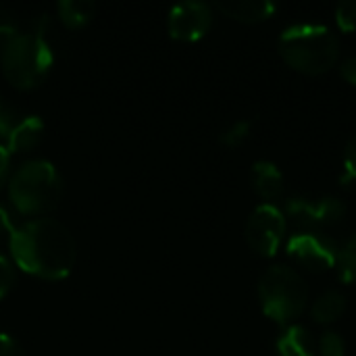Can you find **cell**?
<instances>
[{"instance_id":"cell-1","label":"cell","mask_w":356,"mask_h":356,"mask_svg":"<svg viewBox=\"0 0 356 356\" xmlns=\"http://www.w3.org/2000/svg\"><path fill=\"white\" fill-rule=\"evenodd\" d=\"M17 267L42 280H65L77 259L75 240L69 229L48 217L23 223L8 238Z\"/></svg>"},{"instance_id":"cell-2","label":"cell","mask_w":356,"mask_h":356,"mask_svg":"<svg viewBox=\"0 0 356 356\" xmlns=\"http://www.w3.org/2000/svg\"><path fill=\"white\" fill-rule=\"evenodd\" d=\"M277 48L290 67L309 75L330 71L340 54L336 33L327 25L315 23H300L284 29Z\"/></svg>"},{"instance_id":"cell-3","label":"cell","mask_w":356,"mask_h":356,"mask_svg":"<svg viewBox=\"0 0 356 356\" xmlns=\"http://www.w3.org/2000/svg\"><path fill=\"white\" fill-rule=\"evenodd\" d=\"M46 25L48 19L46 15H42L31 31L17 33L0 52L4 77L15 88L29 90L38 86L50 71L52 50L46 42Z\"/></svg>"},{"instance_id":"cell-4","label":"cell","mask_w":356,"mask_h":356,"mask_svg":"<svg viewBox=\"0 0 356 356\" xmlns=\"http://www.w3.org/2000/svg\"><path fill=\"white\" fill-rule=\"evenodd\" d=\"M8 196L23 215H42L52 211L63 196L58 171L48 161L23 163L8 181Z\"/></svg>"},{"instance_id":"cell-5","label":"cell","mask_w":356,"mask_h":356,"mask_svg":"<svg viewBox=\"0 0 356 356\" xmlns=\"http://www.w3.org/2000/svg\"><path fill=\"white\" fill-rule=\"evenodd\" d=\"M259 298L263 313L269 319L282 325H292L307 307L309 288L298 271L286 265H273L259 280Z\"/></svg>"},{"instance_id":"cell-6","label":"cell","mask_w":356,"mask_h":356,"mask_svg":"<svg viewBox=\"0 0 356 356\" xmlns=\"http://www.w3.org/2000/svg\"><path fill=\"white\" fill-rule=\"evenodd\" d=\"M286 215L298 232H319L321 227L340 223L346 215V204L336 196H325L319 202L296 196L286 202Z\"/></svg>"},{"instance_id":"cell-7","label":"cell","mask_w":356,"mask_h":356,"mask_svg":"<svg viewBox=\"0 0 356 356\" xmlns=\"http://www.w3.org/2000/svg\"><path fill=\"white\" fill-rule=\"evenodd\" d=\"M286 234V217L275 204H261L246 221V242L261 257H273Z\"/></svg>"},{"instance_id":"cell-8","label":"cell","mask_w":356,"mask_h":356,"mask_svg":"<svg viewBox=\"0 0 356 356\" xmlns=\"http://www.w3.org/2000/svg\"><path fill=\"white\" fill-rule=\"evenodd\" d=\"M288 254L311 271H325L336 267L340 246L319 232H298L288 242Z\"/></svg>"},{"instance_id":"cell-9","label":"cell","mask_w":356,"mask_h":356,"mask_svg":"<svg viewBox=\"0 0 356 356\" xmlns=\"http://www.w3.org/2000/svg\"><path fill=\"white\" fill-rule=\"evenodd\" d=\"M211 19L213 17H211L209 4L188 0V2H179L171 8L167 27H169L171 38L181 40V42H194V40H200L209 31Z\"/></svg>"},{"instance_id":"cell-10","label":"cell","mask_w":356,"mask_h":356,"mask_svg":"<svg viewBox=\"0 0 356 356\" xmlns=\"http://www.w3.org/2000/svg\"><path fill=\"white\" fill-rule=\"evenodd\" d=\"M42 134H44V121L40 117H35V115L23 117L10 129L4 148L8 150V154L29 152L31 148L38 146V142L42 140Z\"/></svg>"},{"instance_id":"cell-11","label":"cell","mask_w":356,"mask_h":356,"mask_svg":"<svg viewBox=\"0 0 356 356\" xmlns=\"http://www.w3.org/2000/svg\"><path fill=\"white\" fill-rule=\"evenodd\" d=\"M250 179H252L257 194L263 196L265 200H277L284 194V188H286L284 175L280 167L271 161H257L252 165Z\"/></svg>"},{"instance_id":"cell-12","label":"cell","mask_w":356,"mask_h":356,"mask_svg":"<svg viewBox=\"0 0 356 356\" xmlns=\"http://www.w3.org/2000/svg\"><path fill=\"white\" fill-rule=\"evenodd\" d=\"M275 348L280 356H317V340L302 325H286Z\"/></svg>"},{"instance_id":"cell-13","label":"cell","mask_w":356,"mask_h":356,"mask_svg":"<svg viewBox=\"0 0 356 356\" xmlns=\"http://www.w3.org/2000/svg\"><path fill=\"white\" fill-rule=\"evenodd\" d=\"M217 8L236 21L254 23V21H263L271 17L277 6L271 0H225V2H219Z\"/></svg>"},{"instance_id":"cell-14","label":"cell","mask_w":356,"mask_h":356,"mask_svg":"<svg viewBox=\"0 0 356 356\" xmlns=\"http://www.w3.org/2000/svg\"><path fill=\"white\" fill-rule=\"evenodd\" d=\"M344 311H346V298H344V294L338 292V290H330V292L321 294V296L313 302V307H311L313 319H315L317 323H323V325H325V323L338 321V319L344 315Z\"/></svg>"},{"instance_id":"cell-15","label":"cell","mask_w":356,"mask_h":356,"mask_svg":"<svg viewBox=\"0 0 356 356\" xmlns=\"http://www.w3.org/2000/svg\"><path fill=\"white\" fill-rule=\"evenodd\" d=\"M56 10H58V17L60 21L71 27V29H77L81 25H86L94 10H96V4L90 2V0H60L56 4Z\"/></svg>"},{"instance_id":"cell-16","label":"cell","mask_w":356,"mask_h":356,"mask_svg":"<svg viewBox=\"0 0 356 356\" xmlns=\"http://www.w3.org/2000/svg\"><path fill=\"white\" fill-rule=\"evenodd\" d=\"M338 275L342 282L346 284H355L356 282V234H353L346 244L340 248V254H338Z\"/></svg>"},{"instance_id":"cell-17","label":"cell","mask_w":356,"mask_h":356,"mask_svg":"<svg viewBox=\"0 0 356 356\" xmlns=\"http://www.w3.org/2000/svg\"><path fill=\"white\" fill-rule=\"evenodd\" d=\"M346 353V342L338 332H325L317 340V355L321 356H344Z\"/></svg>"},{"instance_id":"cell-18","label":"cell","mask_w":356,"mask_h":356,"mask_svg":"<svg viewBox=\"0 0 356 356\" xmlns=\"http://www.w3.org/2000/svg\"><path fill=\"white\" fill-rule=\"evenodd\" d=\"M250 136V121H236L234 125H229L223 134H221V142L229 148H236L240 144L246 142V138Z\"/></svg>"},{"instance_id":"cell-19","label":"cell","mask_w":356,"mask_h":356,"mask_svg":"<svg viewBox=\"0 0 356 356\" xmlns=\"http://www.w3.org/2000/svg\"><path fill=\"white\" fill-rule=\"evenodd\" d=\"M336 21L344 31L356 29V0H344L336 6Z\"/></svg>"},{"instance_id":"cell-20","label":"cell","mask_w":356,"mask_h":356,"mask_svg":"<svg viewBox=\"0 0 356 356\" xmlns=\"http://www.w3.org/2000/svg\"><path fill=\"white\" fill-rule=\"evenodd\" d=\"M356 179V134L348 140L346 152H344V175L340 177L342 184H348Z\"/></svg>"},{"instance_id":"cell-21","label":"cell","mask_w":356,"mask_h":356,"mask_svg":"<svg viewBox=\"0 0 356 356\" xmlns=\"http://www.w3.org/2000/svg\"><path fill=\"white\" fill-rule=\"evenodd\" d=\"M13 282H15V269H13V263H10L4 254H0V298H4V296L8 294V290H10Z\"/></svg>"},{"instance_id":"cell-22","label":"cell","mask_w":356,"mask_h":356,"mask_svg":"<svg viewBox=\"0 0 356 356\" xmlns=\"http://www.w3.org/2000/svg\"><path fill=\"white\" fill-rule=\"evenodd\" d=\"M0 356H25V353L10 336L0 334Z\"/></svg>"},{"instance_id":"cell-23","label":"cell","mask_w":356,"mask_h":356,"mask_svg":"<svg viewBox=\"0 0 356 356\" xmlns=\"http://www.w3.org/2000/svg\"><path fill=\"white\" fill-rule=\"evenodd\" d=\"M13 127H15L13 113H10V111L2 104V100H0V140L6 142V138H8V134H10Z\"/></svg>"},{"instance_id":"cell-24","label":"cell","mask_w":356,"mask_h":356,"mask_svg":"<svg viewBox=\"0 0 356 356\" xmlns=\"http://www.w3.org/2000/svg\"><path fill=\"white\" fill-rule=\"evenodd\" d=\"M340 73H342V77H344L346 81H350V83H355L356 86V54H353V56H348V58L342 60Z\"/></svg>"},{"instance_id":"cell-25","label":"cell","mask_w":356,"mask_h":356,"mask_svg":"<svg viewBox=\"0 0 356 356\" xmlns=\"http://www.w3.org/2000/svg\"><path fill=\"white\" fill-rule=\"evenodd\" d=\"M17 227L13 225V219H10V215L6 213V209H2L0 207V236H13V232H15Z\"/></svg>"},{"instance_id":"cell-26","label":"cell","mask_w":356,"mask_h":356,"mask_svg":"<svg viewBox=\"0 0 356 356\" xmlns=\"http://www.w3.org/2000/svg\"><path fill=\"white\" fill-rule=\"evenodd\" d=\"M8 161H10V154L8 150L0 144V188L6 179V171H8Z\"/></svg>"}]
</instances>
